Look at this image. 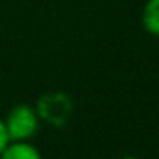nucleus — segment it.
<instances>
[{
	"label": "nucleus",
	"mask_w": 159,
	"mask_h": 159,
	"mask_svg": "<svg viewBox=\"0 0 159 159\" xmlns=\"http://www.w3.org/2000/svg\"><path fill=\"white\" fill-rule=\"evenodd\" d=\"M4 123L11 140H29L39 128V116L36 108L29 104H17L7 113Z\"/></svg>",
	"instance_id": "obj_1"
},
{
	"label": "nucleus",
	"mask_w": 159,
	"mask_h": 159,
	"mask_svg": "<svg viewBox=\"0 0 159 159\" xmlns=\"http://www.w3.org/2000/svg\"><path fill=\"white\" fill-rule=\"evenodd\" d=\"M34 108L39 120L46 121L48 125H53V127H63L74 111L72 99L65 93L43 94Z\"/></svg>",
	"instance_id": "obj_2"
},
{
	"label": "nucleus",
	"mask_w": 159,
	"mask_h": 159,
	"mask_svg": "<svg viewBox=\"0 0 159 159\" xmlns=\"http://www.w3.org/2000/svg\"><path fill=\"white\" fill-rule=\"evenodd\" d=\"M0 159H41V154L29 140H11L2 151Z\"/></svg>",
	"instance_id": "obj_3"
},
{
	"label": "nucleus",
	"mask_w": 159,
	"mask_h": 159,
	"mask_svg": "<svg viewBox=\"0 0 159 159\" xmlns=\"http://www.w3.org/2000/svg\"><path fill=\"white\" fill-rule=\"evenodd\" d=\"M142 26L152 36H159V0H147L142 11Z\"/></svg>",
	"instance_id": "obj_4"
},
{
	"label": "nucleus",
	"mask_w": 159,
	"mask_h": 159,
	"mask_svg": "<svg viewBox=\"0 0 159 159\" xmlns=\"http://www.w3.org/2000/svg\"><path fill=\"white\" fill-rule=\"evenodd\" d=\"M11 142V139H9V134H7V128H5V123L4 120L0 118V154H2V151L5 149V145Z\"/></svg>",
	"instance_id": "obj_5"
},
{
	"label": "nucleus",
	"mask_w": 159,
	"mask_h": 159,
	"mask_svg": "<svg viewBox=\"0 0 159 159\" xmlns=\"http://www.w3.org/2000/svg\"><path fill=\"white\" fill-rule=\"evenodd\" d=\"M120 159H139V157H135V156H123V157H120Z\"/></svg>",
	"instance_id": "obj_6"
}]
</instances>
